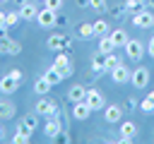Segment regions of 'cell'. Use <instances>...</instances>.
Segmentation results:
<instances>
[{
  "instance_id": "cell-42",
  "label": "cell",
  "mask_w": 154,
  "mask_h": 144,
  "mask_svg": "<svg viewBox=\"0 0 154 144\" xmlns=\"http://www.w3.org/2000/svg\"><path fill=\"white\" fill-rule=\"evenodd\" d=\"M0 36H2V34H0Z\"/></svg>"
},
{
  "instance_id": "cell-1",
  "label": "cell",
  "mask_w": 154,
  "mask_h": 144,
  "mask_svg": "<svg viewBox=\"0 0 154 144\" xmlns=\"http://www.w3.org/2000/svg\"><path fill=\"white\" fill-rule=\"evenodd\" d=\"M53 67H58V70L63 72V79H67V77H72V72H75V67H72V60H70V55H67V50H58V53H55V60H53Z\"/></svg>"
},
{
  "instance_id": "cell-33",
  "label": "cell",
  "mask_w": 154,
  "mask_h": 144,
  "mask_svg": "<svg viewBox=\"0 0 154 144\" xmlns=\"http://www.w3.org/2000/svg\"><path fill=\"white\" fill-rule=\"evenodd\" d=\"M43 7H48V10H53V12H60L63 0H43Z\"/></svg>"
},
{
  "instance_id": "cell-40",
  "label": "cell",
  "mask_w": 154,
  "mask_h": 144,
  "mask_svg": "<svg viewBox=\"0 0 154 144\" xmlns=\"http://www.w3.org/2000/svg\"><path fill=\"white\" fill-rule=\"evenodd\" d=\"M2 137H5V132H2V125H0V139H2Z\"/></svg>"
},
{
  "instance_id": "cell-24",
  "label": "cell",
  "mask_w": 154,
  "mask_h": 144,
  "mask_svg": "<svg viewBox=\"0 0 154 144\" xmlns=\"http://www.w3.org/2000/svg\"><path fill=\"white\" fill-rule=\"evenodd\" d=\"M113 50H116V43L111 41V36L108 34L106 36H99V53L106 55V53H113Z\"/></svg>"
},
{
  "instance_id": "cell-29",
  "label": "cell",
  "mask_w": 154,
  "mask_h": 144,
  "mask_svg": "<svg viewBox=\"0 0 154 144\" xmlns=\"http://www.w3.org/2000/svg\"><path fill=\"white\" fill-rule=\"evenodd\" d=\"M103 58H106V70H108V72H111V70H116V67L120 65V58L116 55V50H113V53H106Z\"/></svg>"
},
{
  "instance_id": "cell-26",
  "label": "cell",
  "mask_w": 154,
  "mask_h": 144,
  "mask_svg": "<svg viewBox=\"0 0 154 144\" xmlns=\"http://www.w3.org/2000/svg\"><path fill=\"white\" fill-rule=\"evenodd\" d=\"M22 125H24L29 132H34V130L38 127V113H29V115H24V118H22Z\"/></svg>"
},
{
  "instance_id": "cell-32",
  "label": "cell",
  "mask_w": 154,
  "mask_h": 144,
  "mask_svg": "<svg viewBox=\"0 0 154 144\" xmlns=\"http://www.w3.org/2000/svg\"><path fill=\"white\" fill-rule=\"evenodd\" d=\"M89 7L96 10V12H106L108 10V2L106 0H89Z\"/></svg>"
},
{
  "instance_id": "cell-36",
  "label": "cell",
  "mask_w": 154,
  "mask_h": 144,
  "mask_svg": "<svg viewBox=\"0 0 154 144\" xmlns=\"http://www.w3.org/2000/svg\"><path fill=\"white\" fill-rule=\"evenodd\" d=\"M147 55L154 58V36H152V41H149V46H147Z\"/></svg>"
},
{
  "instance_id": "cell-2",
  "label": "cell",
  "mask_w": 154,
  "mask_h": 144,
  "mask_svg": "<svg viewBox=\"0 0 154 144\" xmlns=\"http://www.w3.org/2000/svg\"><path fill=\"white\" fill-rule=\"evenodd\" d=\"M149 77H152V70H149V67H144V65H137V67L132 70L130 84H132L135 89H147V84H149Z\"/></svg>"
},
{
  "instance_id": "cell-27",
  "label": "cell",
  "mask_w": 154,
  "mask_h": 144,
  "mask_svg": "<svg viewBox=\"0 0 154 144\" xmlns=\"http://www.w3.org/2000/svg\"><path fill=\"white\" fill-rule=\"evenodd\" d=\"M94 34H96V36H106V34H111L108 22H106V19H96V22H94Z\"/></svg>"
},
{
  "instance_id": "cell-31",
  "label": "cell",
  "mask_w": 154,
  "mask_h": 144,
  "mask_svg": "<svg viewBox=\"0 0 154 144\" xmlns=\"http://www.w3.org/2000/svg\"><path fill=\"white\" fill-rule=\"evenodd\" d=\"M140 110H142V113H147V115H149V113H154V98H149V96H147L144 101H140Z\"/></svg>"
},
{
  "instance_id": "cell-11",
  "label": "cell",
  "mask_w": 154,
  "mask_h": 144,
  "mask_svg": "<svg viewBox=\"0 0 154 144\" xmlns=\"http://www.w3.org/2000/svg\"><path fill=\"white\" fill-rule=\"evenodd\" d=\"M135 137H137V125H135L132 120L120 122V142H123V144H128V142H132Z\"/></svg>"
},
{
  "instance_id": "cell-22",
  "label": "cell",
  "mask_w": 154,
  "mask_h": 144,
  "mask_svg": "<svg viewBox=\"0 0 154 144\" xmlns=\"http://www.w3.org/2000/svg\"><path fill=\"white\" fill-rule=\"evenodd\" d=\"M14 103L12 101H0V120H10V118H14Z\"/></svg>"
},
{
  "instance_id": "cell-5",
  "label": "cell",
  "mask_w": 154,
  "mask_h": 144,
  "mask_svg": "<svg viewBox=\"0 0 154 144\" xmlns=\"http://www.w3.org/2000/svg\"><path fill=\"white\" fill-rule=\"evenodd\" d=\"M36 22H38V26L51 29V26L58 24V12H53V10H48V7H41L38 14H36Z\"/></svg>"
},
{
  "instance_id": "cell-4",
  "label": "cell",
  "mask_w": 154,
  "mask_h": 144,
  "mask_svg": "<svg viewBox=\"0 0 154 144\" xmlns=\"http://www.w3.org/2000/svg\"><path fill=\"white\" fill-rule=\"evenodd\" d=\"M123 48H125L128 58H130V60H135V62H140V60H142V55H144V46H142V41H140V38H128V43H125Z\"/></svg>"
},
{
  "instance_id": "cell-17",
  "label": "cell",
  "mask_w": 154,
  "mask_h": 144,
  "mask_svg": "<svg viewBox=\"0 0 154 144\" xmlns=\"http://www.w3.org/2000/svg\"><path fill=\"white\" fill-rule=\"evenodd\" d=\"M108 70H106V58H103V53L101 55H96L94 60H91V74L94 77H101V74H106Z\"/></svg>"
},
{
  "instance_id": "cell-6",
  "label": "cell",
  "mask_w": 154,
  "mask_h": 144,
  "mask_svg": "<svg viewBox=\"0 0 154 144\" xmlns=\"http://www.w3.org/2000/svg\"><path fill=\"white\" fill-rule=\"evenodd\" d=\"M70 43H72V41H70L65 34H51L48 41H46V46H48L51 50H55V53H58V50H70Z\"/></svg>"
},
{
  "instance_id": "cell-35",
  "label": "cell",
  "mask_w": 154,
  "mask_h": 144,
  "mask_svg": "<svg viewBox=\"0 0 154 144\" xmlns=\"http://www.w3.org/2000/svg\"><path fill=\"white\" fill-rule=\"evenodd\" d=\"M10 74H12L14 79H19V82L24 79V74H22V70H19V67H14V70H10Z\"/></svg>"
},
{
  "instance_id": "cell-23",
  "label": "cell",
  "mask_w": 154,
  "mask_h": 144,
  "mask_svg": "<svg viewBox=\"0 0 154 144\" xmlns=\"http://www.w3.org/2000/svg\"><path fill=\"white\" fill-rule=\"evenodd\" d=\"M108 36H111V41L116 43V48H120V46H125V43H128V38H130V36L125 34V29H116V31H111Z\"/></svg>"
},
{
  "instance_id": "cell-39",
  "label": "cell",
  "mask_w": 154,
  "mask_h": 144,
  "mask_svg": "<svg viewBox=\"0 0 154 144\" xmlns=\"http://www.w3.org/2000/svg\"><path fill=\"white\" fill-rule=\"evenodd\" d=\"M14 2H17L19 7H22V5H24V2H29V0H14Z\"/></svg>"
},
{
  "instance_id": "cell-14",
  "label": "cell",
  "mask_w": 154,
  "mask_h": 144,
  "mask_svg": "<svg viewBox=\"0 0 154 144\" xmlns=\"http://www.w3.org/2000/svg\"><path fill=\"white\" fill-rule=\"evenodd\" d=\"M89 115H91V108H89L87 101H77V103H72V118H75V120H87Z\"/></svg>"
},
{
  "instance_id": "cell-16",
  "label": "cell",
  "mask_w": 154,
  "mask_h": 144,
  "mask_svg": "<svg viewBox=\"0 0 154 144\" xmlns=\"http://www.w3.org/2000/svg\"><path fill=\"white\" fill-rule=\"evenodd\" d=\"M19 14H22V19H24V22H31V19H36L38 7H36L34 2H24V5L19 7Z\"/></svg>"
},
{
  "instance_id": "cell-20",
  "label": "cell",
  "mask_w": 154,
  "mask_h": 144,
  "mask_svg": "<svg viewBox=\"0 0 154 144\" xmlns=\"http://www.w3.org/2000/svg\"><path fill=\"white\" fill-rule=\"evenodd\" d=\"M43 77L51 82V86H55V84H60V82H63V72H60L58 67H53V65H51V67L43 72Z\"/></svg>"
},
{
  "instance_id": "cell-18",
  "label": "cell",
  "mask_w": 154,
  "mask_h": 144,
  "mask_svg": "<svg viewBox=\"0 0 154 144\" xmlns=\"http://www.w3.org/2000/svg\"><path fill=\"white\" fill-rule=\"evenodd\" d=\"M77 36L82 38V41H89V38H94L96 34H94V22H84V24H79V29H77Z\"/></svg>"
},
{
  "instance_id": "cell-19",
  "label": "cell",
  "mask_w": 154,
  "mask_h": 144,
  "mask_svg": "<svg viewBox=\"0 0 154 144\" xmlns=\"http://www.w3.org/2000/svg\"><path fill=\"white\" fill-rule=\"evenodd\" d=\"M53 106H55V101H51V98H43V96H41V98H38V103H36V113L48 118V115H51V110H53Z\"/></svg>"
},
{
  "instance_id": "cell-25",
  "label": "cell",
  "mask_w": 154,
  "mask_h": 144,
  "mask_svg": "<svg viewBox=\"0 0 154 144\" xmlns=\"http://www.w3.org/2000/svg\"><path fill=\"white\" fill-rule=\"evenodd\" d=\"M34 91H36L38 96H46V94L51 91V82H48V79H46L43 74H41V77H38L36 82H34Z\"/></svg>"
},
{
  "instance_id": "cell-28",
  "label": "cell",
  "mask_w": 154,
  "mask_h": 144,
  "mask_svg": "<svg viewBox=\"0 0 154 144\" xmlns=\"http://www.w3.org/2000/svg\"><path fill=\"white\" fill-rule=\"evenodd\" d=\"M144 5H147L144 0H125V5H123V7H125V10L130 12V14H135V12L144 10Z\"/></svg>"
},
{
  "instance_id": "cell-9",
  "label": "cell",
  "mask_w": 154,
  "mask_h": 144,
  "mask_svg": "<svg viewBox=\"0 0 154 144\" xmlns=\"http://www.w3.org/2000/svg\"><path fill=\"white\" fill-rule=\"evenodd\" d=\"M130 77H132V70L125 67L123 62H120L116 70H111V79H113V84H125V82H130Z\"/></svg>"
},
{
  "instance_id": "cell-13",
  "label": "cell",
  "mask_w": 154,
  "mask_h": 144,
  "mask_svg": "<svg viewBox=\"0 0 154 144\" xmlns=\"http://www.w3.org/2000/svg\"><path fill=\"white\" fill-rule=\"evenodd\" d=\"M19 84H22V82L14 79L10 72H7L5 77H0V91H2V94H14V91L19 89Z\"/></svg>"
},
{
  "instance_id": "cell-15",
  "label": "cell",
  "mask_w": 154,
  "mask_h": 144,
  "mask_svg": "<svg viewBox=\"0 0 154 144\" xmlns=\"http://www.w3.org/2000/svg\"><path fill=\"white\" fill-rule=\"evenodd\" d=\"M84 98H87V89H84L82 84L70 86V91H67V101H70V103H77V101H84Z\"/></svg>"
},
{
  "instance_id": "cell-37",
  "label": "cell",
  "mask_w": 154,
  "mask_h": 144,
  "mask_svg": "<svg viewBox=\"0 0 154 144\" xmlns=\"http://www.w3.org/2000/svg\"><path fill=\"white\" fill-rule=\"evenodd\" d=\"M89 5V0H77V7H87Z\"/></svg>"
},
{
  "instance_id": "cell-8",
  "label": "cell",
  "mask_w": 154,
  "mask_h": 144,
  "mask_svg": "<svg viewBox=\"0 0 154 144\" xmlns=\"http://www.w3.org/2000/svg\"><path fill=\"white\" fill-rule=\"evenodd\" d=\"M0 53L2 55H19L22 53V46L5 34V36H0Z\"/></svg>"
},
{
  "instance_id": "cell-34",
  "label": "cell",
  "mask_w": 154,
  "mask_h": 144,
  "mask_svg": "<svg viewBox=\"0 0 154 144\" xmlns=\"http://www.w3.org/2000/svg\"><path fill=\"white\" fill-rule=\"evenodd\" d=\"M125 108H128V110H135V108H140V101H137V98H132V96H130V98H128V101H125Z\"/></svg>"
},
{
  "instance_id": "cell-12",
  "label": "cell",
  "mask_w": 154,
  "mask_h": 144,
  "mask_svg": "<svg viewBox=\"0 0 154 144\" xmlns=\"http://www.w3.org/2000/svg\"><path fill=\"white\" fill-rule=\"evenodd\" d=\"M123 108L120 106H116V103H111V106H106V110H103V120L106 122H111V125H116V122H120L123 120Z\"/></svg>"
},
{
  "instance_id": "cell-7",
  "label": "cell",
  "mask_w": 154,
  "mask_h": 144,
  "mask_svg": "<svg viewBox=\"0 0 154 144\" xmlns=\"http://www.w3.org/2000/svg\"><path fill=\"white\" fill-rule=\"evenodd\" d=\"M84 101L89 103L91 110H101V108H106V98H103V94H101L99 89H87V98H84Z\"/></svg>"
},
{
  "instance_id": "cell-38",
  "label": "cell",
  "mask_w": 154,
  "mask_h": 144,
  "mask_svg": "<svg viewBox=\"0 0 154 144\" xmlns=\"http://www.w3.org/2000/svg\"><path fill=\"white\" fill-rule=\"evenodd\" d=\"M147 7H149V10H154V0H147Z\"/></svg>"
},
{
  "instance_id": "cell-10",
  "label": "cell",
  "mask_w": 154,
  "mask_h": 144,
  "mask_svg": "<svg viewBox=\"0 0 154 144\" xmlns=\"http://www.w3.org/2000/svg\"><path fill=\"white\" fill-rule=\"evenodd\" d=\"M43 134H46L48 139H58V137L63 134V125H60V120H58V118H48V122L43 125Z\"/></svg>"
},
{
  "instance_id": "cell-3",
  "label": "cell",
  "mask_w": 154,
  "mask_h": 144,
  "mask_svg": "<svg viewBox=\"0 0 154 144\" xmlns=\"http://www.w3.org/2000/svg\"><path fill=\"white\" fill-rule=\"evenodd\" d=\"M132 24L137 26V29H152L154 26V10H140V12H135L132 14Z\"/></svg>"
},
{
  "instance_id": "cell-30",
  "label": "cell",
  "mask_w": 154,
  "mask_h": 144,
  "mask_svg": "<svg viewBox=\"0 0 154 144\" xmlns=\"http://www.w3.org/2000/svg\"><path fill=\"white\" fill-rule=\"evenodd\" d=\"M5 22H7V26H14V24H19V22H22V14H19V10H17V12H5Z\"/></svg>"
},
{
  "instance_id": "cell-21",
  "label": "cell",
  "mask_w": 154,
  "mask_h": 144,
  "mask_svg": "<svg viewBox=\"0 0 154 144\" xmlns=\"http://www.w3.org/2000/svg\"><path fill=\"white\" fill-rule=\"evenodd\" d=\"M29 139H31V132H29V130H26V127L19 122V127H17L14 137H12V142H14V144H26Z\"/></svg>"
},
{
  "instance_id": "cell-41",
  "label": "cell",
  "mask_w": 154,
  "mask_h": 144,
  "mask_svg": "<svg viewBox=\"0 0 154 144\" xmlns=\"http://www.w3.org/2000/svg\"><path fill=\"white\" fill-rule=\"evenodd\" d=\"M0 2H7V0H0Z\"/></svg>"
}]
</instances>
